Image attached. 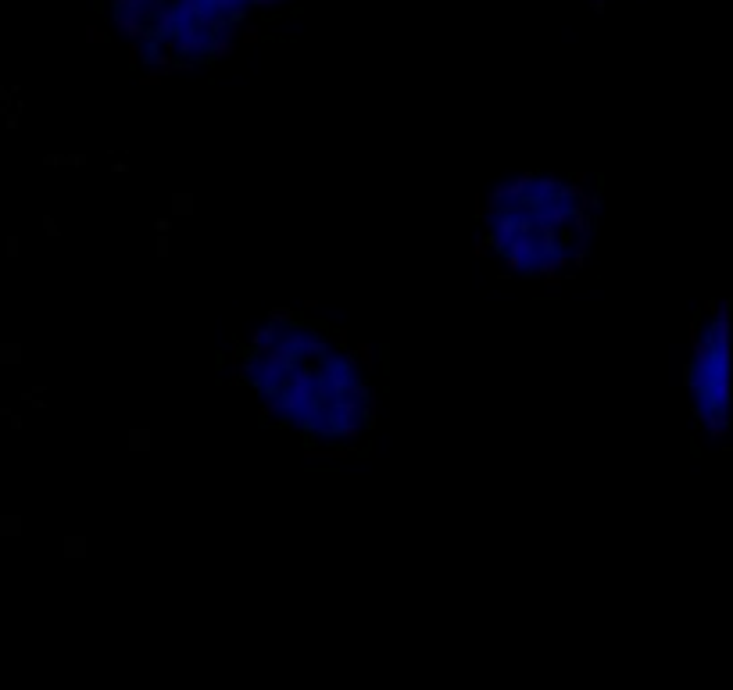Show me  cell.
Segmentation results:
<instances>
[{
	"label": "cell",
	"instance_id": "1",
	"mask_svg": "<svg viewBox=\"0 0 733 690\" xmlns=\"http://www.w3.org/2000/svg\"><path fill=\"white\" fill-rule=\"evenodd\" d=\"M240 40H244V43H258V40H261V29L251 22V25H244V29H240Z\"/></svg>",
	"mask_w": 733,
	"mask_h": 690
},
{
	"label": "cell",
	"instance_id": "2",
	"mask_svg": "<svg viewBox=\"0 0 733 690\" xmlns=\"http://www.w3.org/2000/svg\"><path fill=\"white\" fill-rule=\"evenodd\" d=\"M86 40H90V43H100V40H107V32H100L97 25H90V29H86Z\"/></svg>",
	"mask_w": 733,
	"mask_h": 690
},
{
	"label": "cell",
	"instance_id": "3",
	"mask_svg": "<svg viewBox=\"0 0 733 690\" xmlns=\"http://www.w3.org/2000/svg\"><path fill=\"white\" fill-rule=\"evenodd\" d=\"M176 211H193V201L190 197H176Z\"/></svg>",
	"mask_w": 733,
	"mask_h": 690
},
{
	"label": "cell",
	"instance_id": "4",
	"mask_svg": "<svg viewBox=\"0 0 733 690\" xmlns=\"http://www.w3.org/2000/svg\"><path fill=\"white\" fill-rule=\"evenodd\" d=\"M154 225H157V233H168V229H172V218H157Z\"/></svg>",
	"mask_w": 733,
	"mask_h": 690
}]
</instances>
